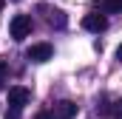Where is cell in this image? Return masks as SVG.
I'll return each instance as SVG.
<instances>
[{
  "instance_id": "cell-1",
  "label": "cell",
  "mask_w": 122,
  "mask_h": 119,
  "mask_svg": "<svg viewBox=\"0 0 122 119\" xmlns=\"http://www.w3.org/2000/svg\"><path fill=\"white\" fill-rule=\"evenodd\" d=\"M9 34H11V40H26L31 34V17L29 14H14L11 17V23H9Z\"/></svg>"
},
{
  "instance_id": "cell-2",
  "label": "cell",
  "mask_w": 122,
  "mask_h": 119,
  "mask_svg": "<svg viewBox=\"0 0 122 119\" xmlns=\"http://www.w3.org/2000/svg\"><path fill=\"white\" fill-rule=\"evenodd\" d=\"M31 99V91L23 88V85H14V88H9V105H11V111H20V108H26Z\"/></svg>"
},
{
  "instance_id": "cell-3",
  "label": "cell",
  "mask_w": 122,
  "mask_h": 119,
  "mask_svg": "<svg viewBox=\"0 0 122 119\" xmlns=\"http://www.w3.org/2000/svg\"><path fill=\"white\" fill-rule=\"evenodd\" d=\"M51 57H54V48L48 43H34L26 51V60H31V62H48Z\"/></svg>"
},
{
  "instance_id": "cell-4",
  "label": "cell",
  "mask_w": 122,
  "mask_h": 119,
  "mask_svg": "<svg viewBox=\"0 0 122 119\" xmlns=\"http://www.w3.org/2000/svg\"><path fill=\"white\" fill-rule=\"evenodd\" d=\"M82 29L99 34V31L108 29V17H105V14H99V11H91V14H85V17H82Z\"/></svg>"
},
{
  "instance_id": "cell-5",
  "label": "cell",
  "mask_w": 122,
  "mask_h": 119,
  "mask_svg": "<svg viewBox=\"0 0 122 119\" xmlns=\"http://www.w3.org/2000/svg\"><path fill=\"white\" fill-rule=\"evenodd\" d=\"M40 11H46L48 26H54V29H65V23H68L65 11H60V9H48V6H40Z\"/></svg>"
},
{
  "instance_id": "cell-6",
  "label": "cell",
  "mask_w": 122,
  "mask_h": 119,
  "mask_svg": "<svg viewBox=\"0 0 122 119\" xmlns=\"http://www.w3.org/2000/svg\"><path fill=\"white\" fill-rule=\"evenodd\" d=\"M54 114H57L60 119H74V116H77V105L68 102V99H62V102L54 105Z\"/></svg>"
},
{
  "instance_id": "cell-7",
  "label": "cell",
  "mask_w": 122,
  "mask_h": 119,
  "mask_svg": "<svg viewBox=\"0 0 122 119\" xmlns=\"http://www.w3.org/2000/svg\"><path fill=\"white\" fill-rule=\"evenodd\" d=\"M102 11H111V14L122 11V0H102Z\"/></svg>"
},
{
  "instance_id": "cell-8",
  "label": "cell",
  "mask_w": 122,
  "mask_h": 119,
  "mask_svg": "<svg viewBox=\"0 0 122 119\" xmlns=\"http://www.w3.org/2000/svg\"><path fill=\"white\" fill-rule=\"evenodd\" d=\"M111 116H114V119H122V96L111 105Z\"/></svg>"
},
{
  "instance_id": "cell-9",
  "label": "cell",
  "mask_w": 122,
  "mask_h": 119,
  "mask_svg": "<svg viewBox=\"0 0 122 119\" xmlns=\"http://www.w3.org/2000/svg\"><path fill=\"white\" fill-rule=\"evenodd\" d=\"M6 77H9V65H6V60H0V85H3Z\"/></svg>"
},
{
  "instance_id": "cell-10",
  "label": "cell",
  "mask_w": 122,
  "mask_h": 119,
  "mask_svg": "<svg viewBox=\"0 0 122 119\" xmlns=\"http://www.w3.org/2000/svg\"><path fill=\"white\" fill-rule=\"evenodd\" d=\"M34 119H54V116H51V114H46V111H43V114H37V116H34Z\"/></svg>"
},
{
  "instance_id": "cell-11",
  "label": "cell",
  "mask_w": 122,
  "mask_h": 119,
  "mask_svg": "<svg viewBox=\"0 0 122 119\" xmlns=\"http://www.w3.org/2000/svg\"><path fill=\"white\" fill-rule=\"evenodd\" d=\"M117 60H122V45H119V48H117Z\"/></svg>"
},
{
  "instance_id": "cell-12",
  "label": "cell",
  "mask_w": 122,
  "mask_h": 119,
  "mask_svg": "<svg viewBox=\"0 0 122 119\" xmlns=\"http://www.w3.org/2000/svg\"><path fill=\"white\" fill-rule=\"evenodd\" d=\"M3 6H6V0H0V9H3Z\"/></svg>"
},
{
  "instance_id": "cell-13",
  "label": "cell",
  "mask_w": 122,
  "mask_h": 119,
  "mask_svg": "<svg viewBox=\"0 0 122 119\" xmlns=\"http://www.w3.org/2000/svg\"><path fill=\"white\" fill-rule=\"evenodd\" d=\"M14 3H20V0H14Z\"/></svg>"
}]
</instances>
